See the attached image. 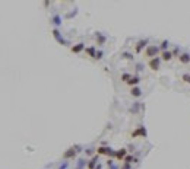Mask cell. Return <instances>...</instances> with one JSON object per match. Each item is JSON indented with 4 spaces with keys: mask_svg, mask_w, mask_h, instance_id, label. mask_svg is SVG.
Returning <instances> with one entry per match:
<instances>
[{
    "mask_svg": "<svg viewBox=\"0 0 190 169\" xmlns=\"http://www.w3.org/2000/svg\"><path fill=\"white\" fill-rule=\"evenodd\" d=\"M158 53H159V47H157V45H148L145 50V55L149 57V60L154 57H158Z\"/></svg>",
    "mask_w": 190,
    "mask_h": 169,
    "instance_id": "6da1fadb",
    "label": "cell"
},
{
    "mask_svg": "<svg viewBox=\"0 0 190 169\" xmlns=\"http://www.w3.org/2000/svg\"><path fill=\"white\" fill-rule=\"evenodd\" d=\"M159 64H161V57H154V58L148 60V66H149V69H151V70H154V71L159 70Z\"/></svg>",
    "mask_w": 190,
    "mask_h": 169,
    "instance_id": "7a4b0ae2",
    "label": "cell"
},
{
    "mask_svg": "<svg viewBox=\"0 0 190 169\" xmlns=\"http://www.w3.org/2000/svg\"><path fill=\"white\" fill-rule=\"evenodd\" d=\"M79 146H75V147H70V149H67L65 153H63V159H73L75 156H76V153L79 152Z\"/></svg>",
    "mask_w": 190,
    "mask_h": 169,
    "instance_id": "3957f363",
    "label": "cell"
},
{
    "mask_svg": "<svg viewBox=\"0 0 190 169\" xmlns=\"http://www.w3.org/2000/svg\"><path fill=\"white\" fill-rule=\"evenodd\" d=\"M132 137H146V130H145V127H137L132 133Z\"/></svg>",
    "mask_w": 190,
    "mask_h": 169,
    "instance_id": "277c9868",
    "label": "cell"
},
{
    "mask_svg": "<svg viewBox=\"0 0 190 169\" xmlns=\"http://www.w3.org/2000/svg\"><path fill=\"white\" fill-rule=\"evenodd\" d=\"M145 47H148V40H141V41H139V42L136 44V53L139 54V53H141Z\"/></svg>",
    "mask_w": 190,
    "mask_h": 169,
    "instance_id": "5b68a950",
    "label": "cell"
},
{
    "mask_svg": "<svg viewBox=\"0 0 190 169\" xmlns=\"http://www.w3.org/2000/svg\"><path fill=\"white\" fill-rule=\"evenodd\" d=\"M126 156H127V150L126 149H120L116 152V159H119V160H124Z\"/></svg>",
    "mask_w": 190,
    "mask_h": 169,
    "instance_id": "8992f818",
    "label": "cell"
},
{
    "mask_svg": "<svg viewBox=\"0 0 190 169\" xmlns=\"http://www.w3.org/2000/svg\"><path fill=\"white\" fill-rule=\"evenodd\" d=\"M53 35H54V38H56V40H57L60 44H63V45H66V44H67V42H66V40L61 37V35H60V32H59L57 29H53Z\"/></svg>",
    "mask_w": 190,
    "mask_h": 169,
    "instance_id": "52a82bcc",
    "label": "cell"
},
{
    "mask_svg": "<svg viewBox=\"0 0 190 169\" xmlns=\"http://www.w3.org/2000/svg\"><path fill=\"white\" fill-rule=\"evenodd\" d=\"M179 60H180V63H181V64H189V63H190V54L183 53V54H180Z\"/></svg>",
    "mask_w": 190,
    "mask_h": 169,
    "instance_id": "ba28073f",
    "label": "cell"
},
{
    "mask_svg": "<svg viewBox=\"0 0 190 169\" xmlns=\"http://www.w3.org/2000/svg\"><path fill=\"white\" fill-rule=\"evenodd\" d=\"M72 53H75V54H78V53H81L82 50H85V45L82 44V42H79V44H76V45H73L72 48Z\"/></svg>",
    "mask_w": 190,
    "mask_h": 169,
    "instance_id": "9c48e42d",
    "label": "cell"
},
{
    "mask_svg": "<svg viewBox=\"0 0 190 169\" xmlns=\"http://www.w3.org/2000/svg\"><path fill=\"white\" fill-rule=\"evenodd\" d=\"M161 58L164 60V61H170V60L173 58V53L168 51V50H167V51H162V53H161Z\"/></svg>",
    "mask_w": 190,
    "mask_h": 169,
    "instance_id": "30bf717a",
    "label": "cell"
},
{
    "mask_svg": "<svg viewBox=\"0 0 190 169\" xmlns=\"http://www.w3.org/2000/svg\"><path fill=\"white\" fill-rule=\"evenodd\" d=\"M97 162H98V154L94 156V158H92L89 162H88V165H86L88 169H95V168H97Z\"/></svg>",
    "mask_w": 190,
    "mask_h": 169,
    "instance_id": "8fae6325",
    "label": "cell"
},
{
    "mask_svg": "<svg viewBox=\"0 0 190 169\" xmlns=\"http://www.w3.org/2000/svg\"><path fill=\"white\" fill-rule=\"evenodd\" d=\"M130 95H132V96H135V98H139V96L142 95V90L139 89L137 86H135V88H132V89H130Z\"/></svg>",
    "mask_w": 190,
    "mask_h": 169,
    "instance_id": "7c38bea8",
    "label": "cell"
},
{
    "mask_svg": "<svg viewBox=\"0 0 190 169\" xmlns=\"http://www.w3.org/2000/svg\"><path fill=\"white\" fill-rule=\"evenodd\" d=\"M139 82H141V79H139L137 76H132V79L127 82V84H129V86H132V88H135Z\"/></svg>",
    "mask_w": 190,
    "mask_h": 169,
    "instance_id": "4fadbf2b",
    "label": "cell"
},
{
    "mask_svg": "<svg viewBox=\"0 0 190 169\" xmlns=\"http://www.w3.org/2000/svg\"><path fill=\"white\" fill-rule=\"evenodd\" d=\"M97 42H98V45H103L105 42V37L101 34H97Z\"/></svg>",
    "mask_w": 190,
    "mask_h": 169,
    "instance_id": "5bb4252c",
    "label": "cell"
},
{
    "mask_svg": "<svg viewBox=\"0 0 190 169\" xmlns=\"http://www.w3.org/2000/svg\"><path fill=\"white\" fill-rule=\"evenodd\" d=\"M86 53H88V55H91V57H94V58H95V55H97L95 47H89V48H86Z\"/></svg>",
    "mask_w": 190,
    "mask_h": 169,
    "instance_id": "9a60e30c",
    "label": "cell"
},
{
    "mask_svg": "<svg viewBox=\"0 0 190 169\" xmlns=\"http://www.w3.org/2000/svg\"><path fill=\"white\" fill-rule=\"evenodd\" d=\"M168 41L167 40H164L162 42H161V45H159V50H162V51H167V48H168Z\"/></svg>",
    "mask_w": 190,
    "mask_h": 169,
    "instance_id": "2e32d148",
    "label": "cell"
},
{
    "mask_svg": "<svg viewBox=\"0 0 190 169\" xmlns=\"http://www.w3.org/2000/svg\"><path fill=\"white\" fill-rule=\"evenodd\" d=\"M130 79H132V76H130L129 73H124V75H121V80H123V82H126V83H127Z\"/></svg>",
    "mask_w": 190,
    "mask_h": 169,
    "instance_id": "e0dca14e",
    "label": "cell"
},
{
    "mask_svg": "<svg viewBox=\"0 0 190 169\" xmlns=\"http://www.w3.org/2000/svg\"><path fill=\"white\" fill-rule=\"evenodd\" d=\"M181 80H183V82H186V83H189V84H190V75H189V73H184V75H183V76H181Z\"/></svg>",
    "mask_w": 190,
    "mask_h": 169,
    "instance_id": "ac0fdd59",
    "label": "cell"
},
{
    "mask_svg": "<svg viewBox=\"0 0 190 169\" xmlns=\"http://www.w3.org/2000/svg\"><path fill=\"white\" fill-rule=\"evenodd\" d=\"M132 162H135V159H133V156H130V154H127L124 158V163H132Z\"/></svg>",
    "mask_w": 190,
    "mask_h": 169,
    "instance_id": "d6986e66",
    "label": "cell"
},
{
    "mask_svg": "<svg viewBox=\"0 0 190 169\" xmlns=\"http://www.w3.org/2000/svg\"><path fill=\"white\" fill-rule=\"evenodd\" d=\"M53 22L56 23V25H60V23H61V19H60V16H59V15H56V16L53 18Z\"/></svg>",
    "mask_w": 190,
    "mask_h": 169,
    "instance_id": "ffe728a7",
    "label": "cell"
},
{
    "mask_svg": "<svg viewBox=\"0 0 190 169\" xmlns=\"http://www.w3.org/2000/svg\"><path fill=\"white\" fill-rule=\"evenodd\" d=\"M103 58V51H97V55H95V60H99Z\"/></svg>",
    "mask_w": 190,
    "mask_h": 169,
    "instance_id": "44dd1931",
    "label": "cell"
},
{
    "mask_svg": "<svg viewBox=\"0 0 190 169\" xmlns=\"http://www.w3.org/2000/svg\"><path fill=\"white\" fill-rule=\"evenodd\" d=\"M123 57H124V58H127V60H132V58H133L129 53H124V54H123Z\"/></svg>",
    "mask_w": 190,
    "mask_h": 169,
    "instance_id": "7402d4cb",
    "label": "cell"
},
{
    "mask_svg": "<svg viewBox=\"0 0 190 169\" xmlns=\"http://www.w3.org/2000/svg\"><path fill=\"white\" fill-rule=\"evenodd\" d=\"M121 169H130V163H124Z\"/></svg>",
    "mask_w": 190,
    "mask_h": 169,
    "instance_id": "603a6c76",
    "label": "cell"
},
{
    "mask_svg": "<svg viewBox=\"0 0 190 169\" xmlns=\"http://www.w3.org/2000/svg\"><path fill=\"white\" fill-rule=\"evenodd\" d=\"M92 153H94L92 149H88V150H86V154H92Z\"/></svg>",
    "mask_w": 190,
    "mask_h": 169,
    "instance_id": "cb8c5ba5",
    "label": "cell"
},
{
    "mask_svg": "<svg viewBox=\"0 0 190 169\" xmlns=\"http://www.w3.org/2000/svg\"><path fill=\"white\" fill-rule=\"evenodd\" d=\"M95 169H101V165H97V168Z\"/></svg>",
    "mask_w": 190,
    "mask_h": 169,
    "instance_id": "d4e9b609",
    "label": "cell"
}]
</instances>
